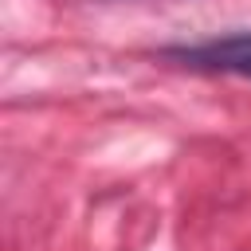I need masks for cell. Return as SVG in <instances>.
Returning <instances> with one entry per match:
<instances>
[{"label":"cell","mask_w":251,"mask_h":251,"mask_svg":"<svg viewBox=\"0 0 251 251\" xmlns=\"http://www.w3.org/2000/svg\"><path fill=\"white\" fill-rule=\"evenodd\" d=\"M180 59H188L192 67H212V71H231L251 78V35H231L220 43H204L192 51H176Z\"/></svg>","instance_id":"1"}]
</instances>
